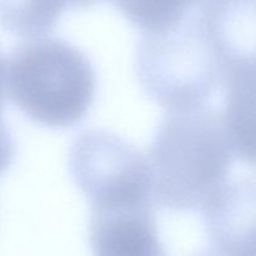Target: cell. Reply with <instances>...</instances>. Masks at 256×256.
Masks as SVG:
<instances>
[{"label": "cell", "instance_id": "1", "mask_svg": "<svg viewBox=\"0 0 256 256\" xmlns=\"http://www.w3.org/2000/svg\"><path fill=\"white\" fill-rule=\"evenodd\" d=\"M152 198L174 212H202L226 184L232 150L222 116L206 105L169 110L150 146Z\"/></svg>", "mask_w": 256, "mask_h": 256}, {"label": "cell", "instance_id": "2", "mask_svg": "<svg viewBox=\"0 0 256 256\" xmlns=\"http://www.w3.org/2000/svg\"><path fill=\"white\" fill-rule=\"evenodd\" d=\"M6 86L14 104L38 124L70 128L92 106L96 76L92 62L74 45L42 36L12 52Z\"/></svg>", "mask_w": 256, "mask_h": 256}, {"label": "cell", "instance_id": "3", "mask_svg": "<svg viewBox=\"0 0 256 256\" xmlns=\"http://www.w3.org/2000/svg\"><path fill=\"white\" fill-rule=\"evenodd\" d=\"M136 70L145 92L168 110L204 105L224 76L198 15L169 29L145 32Z\"/></svg>", "mask_w": 256, "mask_h": 256}, {"label": "cell", "instance_id": "4", "mask_svg": "<svg viewBox=\"0 0 256 256\" xmlns=\"http://www.w3.org/2000/svg\"><path fill=\"white\" fill-rule=\"evenodd\" d=\"M69 165L75 184L90 200L92 212L152 204L149 160L114 132L102 129L82 132L70 150Z\"/></svg>", "mask_w": 256, "mask_h": 256}, {"label": "cell", "instance_id": "5", "mask_svg": "<svg viewBox=\"0 0 256 256\" xmlns=\"http://www.w3.org/2000/svg\"><path fill=\"white\" fill-rule=\"evenodd\" d=\"M202 212L214 252L256 255V176L226 182Z\"/></svg>", "mask_w": 256, "mask_h": 256}, {"label": "cell", "instance_id": "6", "mask_svg": "<svg viewBox=\"0 0 256 256\" xmlns=\"http://www.w3.org/2000/svg\"><path fill=\"white\" fill-rule=\"evenodd\" d=\"M196 15L224 75L256 69V0H205Z\"/></svg>", "mask_w": 256, "mask_h": 256}, {"label": "cell", "instance_id": "7", "mask_svg": "<svg viewBox=\"0 0 256 256\" xmlns=\"http://www.w3.org/2000/svg\"><path fill=\"white\" fill-rule=\"evenodd\" d=\"M89 236L96 255H162L152 204L112 212H92Z\"/></svg>", "mask_w": 256, "mask_h": 256}, {"label": "cell", "instance_id": "8", "mask_svg": "<svg viewBox=\"0 0 256 256\" xmlns=\"http://www.w3.org/2000/svg\"><path fill=\"white\" fill-rule=\"evenodd\" d=\"M222 85V120L232 154L256 168V69L228 72Z\"/></svg>", "mask_w": 256, "mask_h": 256}, {"label": "cell", "instance_id": "9", "mask_svg": "<svg viewBox=\"0 0 256 256\" xmlns=\"http://www.w3.org/2000/svg\"><path fill=\"white\" fill-rule=\"evenodd\" d=\"M99 0H0V26L22 38H42L65 10L86 9Z\"/></svg>", "mask_w": 256, "mask_h": 256}, {"label": "cell", "instance_id": "10", "mask_svg": "<svg viewBox=\"0 0 256 256\" xmlns=\"http://www.w3.org/2000/svg\"><path fill=\"white\" fill-rule=\"evenodd\" d=\"M205 0H112L132 24L144 32L169 29L189 16Z\"/></svg>", "mask_w": 256, "mask_h": 256}]
</instances>
